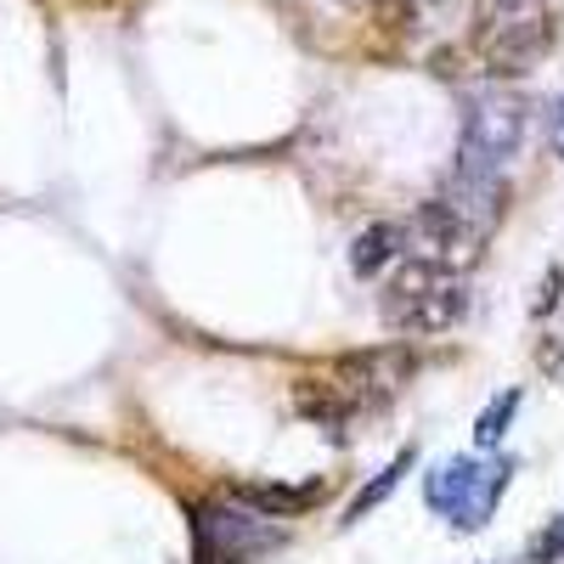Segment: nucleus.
Masks as SVG:
<instances>
[{"instance_id": "1", "label": "nucleus", "mask_w": 564, "mask_h": 564, "mask_svg": "<svg viewBox=\"0 0 564 564\" xmlns=\"http://www.w3.org/2000/svg\"><path fill=\"white\" fill-rule=\"evenodd\" d=\"M384 311V327L390 334H446V327H457L468 316V289H463V276L441 260H412L390 276V289L379 300Z\"/></svg>"}, {"instance_id": "2", "label": "nucleus", "mask_w": 564, "mask_h": 564, "mask_svg": "<svg viewBox=\"0 0 564 564\" xmlns=\"http://www.w3.org/2000/svg\"><path fill=\"white\" fill-rule=\"evenodd\" d=\"M423 491H430V508L446 525L480 531L508 491V463L502 457H446Z\"/></svg>"}, {"instance_id": "3", "label": "nucleus", "mask_w": 564, "mask_h": 564, "mask_svg": "<svg viewBox=\"0 0 564 564\" xmlns=\"http://www.w3.org/2000/svg\"><path fill=\"white\" fill-rule=\"evenodd\" d=\"M265 547H282L271 513L249 502H198L193 508V564H249Z\"/></svg>"}, {"instance_id": "4", "label": "nucleus", "mask_w": 564, "mask_h": 564, "mask_svg": "<svg viewBox=\"0 0 564 564\" xmlns=\"http://www.w3.org/2000/svg\"><path fill=\"white\" fill-rule=\"evenodd\" d=\"M525 119H531V108L520 97H508V90H480V97H468L463 141H457V170L502 175V164L520 153V141H525Z\"/></svg>"}, {"instance_id": "5", "label": "nucleus", "mask_w": 564, "mask_h": 564, "mask_svg": "<svg viewBox=\"0 0 564 564\" xmlns=\"http://www.w3.org/2000/svg\"><path fill=\"white\" fill-rule=\"evenodd\" d=\"M480 52H486L491 74H531L553 52V12L547 7H525V12H508V18L486 23Z\"/></svg>"}, {"instance_id": "6", "label": "nucleus", "mask_w": 564, "mask_h": 564, "mask_svg": "<svg viewBox=\"0 0 564 564\" xmlns=\"http://www.w3.org/2000/svg\"><path fill=\"white\" fill-rule=\"evenodd\" d=\"M401 243H406V231L395 226V220H379V226H367L361 238L350 243V271L356 276H372V271H384L395 254H401Z\"/></svg>"}, {"instance_id": "7", "label": "nucleus", "mask_w": 564, "mask_h": 564, "mask_svg": "<svg viewBox=\"0 0 564 564\" xmlns=\"http://www.w3.org/2000/svg\"><path fill=\"white\" fill-rule=\"evenodd\" d=\"M316 497H322V480H311V486H243L238 491V502L271 513V520H276V513H305Z\"/></svg>"}, {"instance_id": "8", "label": "nucleus", "mask_w": 564, "mask_h": 564, "mask_svg": "<svg viewBox=\"0 0 564 564\" xmlns=\"http://www.w3.org/2000/svg\"><path fill=\"white\" fill-rule=\"evenodd\" d=\"M412 463H417V452L406 446V452H401V457H395V463L384 468L379 480H372V486H361V497H356V502L345 508V525H361L367 513H372V508H379V502H384V497H390V491H395V486L406 480V468H412Z\"/></svg>"}, {"instance_id": "9", "label": "nucleus", "mask_w": 564, "mask_h": 564, "mask_svg": "<svg viewBox=\"0 0 564 564\" xmlns=\"http://www.w3.org/2000/svg\"><path fill=\"white\" fill-rule=\"evenodd\" d=\"M513 412H520V390H502V395H491V406L475 417V446H480V452H491V446L508 435Z\"/></svg>"}, {"instance_id": "10", "label": "nucleus", "mask_w": 564, "mask_h": 564, "mask_svg": "<svg viewBox=\"0 0 564 564\" xmlns=\"http://www.w3.org/2000/svg\"><path fill=\"white\" fill-rule=\"evenodd\" d=\"M531 564H564V513H553V525L536 531V542H531Z\"/></svg>"}, {"instance_id": "11", "label": "nucleus", "mask_w": 564, "mask_h": 564, "mask_svg": "<svg viewBox=\"0 0 564 564\" xmlns=\"http://www.w3.org/2000/svg\"><path fill=\"white\" fill-rule=\"evenodd\" d=\"M525 7H542V0H480V23H497V18H508V12H525Z\"/></svg>"}, {"instance_id": "12", "label": "nucleus", "mask_w": 564, "mask_h": 564, "mask_svg": "<svg viewBox=\"0 0 564 564\" xmlns=\"http://www.w3.org/2000/svg\"><path fill=\"white\" fill-rule=\"evenodd\" d=\"M553 153L564 159V102H558V113H553Z\"/></svg>"}]
</instances>
